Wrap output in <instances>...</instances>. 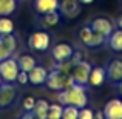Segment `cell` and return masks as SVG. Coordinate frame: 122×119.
Masks as SVG:
<instances>
[{
	"label": "cell",
	"instance_id": "d590c367",
	"mask_svg": "<svg viewBox=\"0 0 122 119\" xmlns=\"http://www.w3.org/2000/svg\"><path fill=\"white\" fill-rule=\"evenodd\" d=\"M117 87H119V90H121V94H122V82H121V83H117Z\"/></svg>",
	"mask_w": 122,
	"mask_h": 119
},
{
	"label": "cell",
	"instance_id": "d6986e66",
	"mask_svg": "<svg viewBox=\"0 0 122 119\" xmlns=\"http://www.w3.org/2000/svg\"><path fill=\"white\" fill-rule=\"evenodd\" d=\"M17 8L15 0H0V17L2 16H11Z\"/></svg>",
	"mask_w": 122,
	"mask_h": 119
},
{
	"label": "cell",
	"instance_id": "3957f363",
	"mask_svg": "<svg viewBox=\"0 0 122 119\" xmlns=\"http://www.w3.org/2000/svg\"><path fill=\"white\" fill-rule=\"evenodd\" d=\"M19 71H20V68H19V63L14 57L9 56L0 62V74H2L3 82H15Z\"/></svg>",
	"mask_w": 122,
	"mask_h": 119
},
{
	"label": "cell",
	"instance_id": "d6a6232c",
	"mask_svg": "<svg viewBox=\"0 0 122 119\" xmlns=\"http://www.w3.org/2000/svg\"><path fill=\"white\" fill-rule=\"evenodd\" d=\"M94 119H105V116H104V111H96L94 113Z\"/></svg>",
	"mask_w": 122,
	"mask_h": 119
},
{
	"label": "cell",
	"instance_id": "30bf717a",
	"mask_svg": "<svg viewBox=\"0 0 122 119\" xmlns=\"http://www.w3.org/2000/svg\"><path fill=\"white\" fill-rule=\"evenodd\" d=\"M60 5V0H34L33 8L37 14H46V12L57 11Z\"/></svg>",
	"mask_w": 122,
	"mask_h": 119
},
{
	"label": "cell",
	"instance_id": "4dcf8cb0",
	"mask_svg": "<svg viewBox=\"0 0 122 119\" xmlns=\"http://www.w3.org/2000/svg\"><path fill=\"white\" fill-rule=\"evenodd\" d=\"M73 62V65H76V63H79L82 60V54H81V51H74L73 53V56H71V59H70Z\"/></svg>",
	"mask_w": 122,
	"mask_h": 119
},
{
	"label": "cell",
	"instance_id": "e0dca14e",
	"mask_svg": "<svg viewBox=\"0 0 122 119\" xmlns=\"http://www.w3.org/2000/svg\"><path fill=\"white\" fill-rule=\"evenodd\" d=\"M48 108H50V104L45 99H39L36 101V105L33 108V113L37 119H46L48 118Z\"/></svg>",
	"mask_w": 122,
	"mask_h": 119
},
{
	"label": "cell",
	"instance_id": "8d00e7d4",
	"mask_svg": "<svg viewBox=\"0 0 122 119\" xmlns=\"http://www.w3.org/2000/svg\"><path fill=\"white\" fill-rule=\"evenodd\" d=\"M3 82V79H2V74H0V83H2Z\"/></svg>",
	"mask_w": 122,
	"mask_h": 119
},
{
	"label": "cell",
	"instance_id": "7a4b0ae2",
	"mask_svg": "<svg viewBox=\"0 0 122 119\" xmlns=\"http://www.w3.org/2000/svg\"><path fill=\"white\" fill-rule=\"evenodd\" d=\"M45 85L50 90H54V91H60V90H66L71 85H74V79H73L71 73L70 74H65V73L59 71V70H53V71L48 73V78Z\"/></svg>",
	"mask_w": 122,
	"mask_h": 119
},
{
	"label": "cell",
	"instance_id": "f1b7e54d",
	"mask_svg": "<svg viewBox=\"0 0 122 119\" xmlns=\"http://www.w3.org/2000/svg\"><path fill=\"white\" fill-rule=\"evenodd\" d=\"M23 108H25V111H33V108H34V105H36V99L33 98V96H28V98H25L23 99Z\"/></svg>",
	"mask_w": 122,
	"mask_h": 119
},
{
	"label": "cell",
	"instance_id": "1f68e13d",
	"mask_svg": "<svg viewBox=\"0 0 122 119\" xmlns=\"http://www.w3.org/2000/svg\"><path fill=\"white\" fill-rule=\"evenodd\" d=\"M22 119H37L36 116H34V113L33 111H26V113L22 116Z\"/></svg>",
	"mask_w": 122,
	"mask_h": 119
},
{
	"label": "cell",
	"instance_id": "44dd1931",
	"mask_svg": "<svg viewBox=\"0 0 122 119\" xmlns=\"http://www.w3.org/2000/svg\"><path fill=\"white\" fill-rule=\"evenodd\" d=\"M108 39L105 36H102V34H99V33H96V31H93V34H91V37L88 39V42L85 43V47H88V48H97V47H102V45L105 43Z\"/></svg>",
	"mask_w": 122,
	"mask_h": 119
},
{
	"label": "cell",
	"instance_id": "e575fe53",
	"mask_svg": "<svg viewBox=\"0 0 122 119\" xmlns=\"http://www.w3.org/2000/svg\"><path fill=\"white\" fill-rule=\"evenodd\" d=\"M117 25H119V28L122 30V16H121L119 19H117Z\"/></svg>",
	"mask_w": 122,
	"mask_h": 119
},
{
	"label": "cell",
	"instance_id": "7402d4cb",
	"mask_svg": "<svg viewBox=\"0 0 122 119\" xmlns=\"http://www.w3.org/2000/svg\"><path fill=\"white\" fill-rule=\"evenodd\" d=\"M62 113H63V105L62 104H50L46 119H62Z\"/></svg>",
	"mask_w": 122,
	"mask_h": 119
},
{
	"label": "cell",
	"instance_id": "836d02e7",
	"mask_svg": "<svg viewBox=\"0 0 122 119\" xmlns=\"http://www.w3.org/2000/svg\"><path fill=\"white\" fill-rule=\"evenodd\" d=\"M79 2H81L82 5H91V3L94 2V0H79Z\"/></svg>",
	"mask_w": 122,
	"mask_h": 119
},
{
	"label": "cell",
	"instance_id": "8992f818",
	"mask_svg": "<svg viewBox=\"0 0 122 119\" xmlns=\"http://www.w3.org/2000/svg\"><path fill=\"white\" fill-rule=\"evenodd\" d=\"M28 45L34 51H46L50 48V34L45 31H36L30 36Z\"/></svg>",
	"mask_w": 122,
	"mask_h": 119
},
{
	"label": "cell",
	"instance_id": "cb8c5ba5",
	"mask_svg": "<svg viewBox=\"0 0 122 119\" xmlns=\"http://www.w3.org/2000/svg\"><path fill=\"white\" fill-rule=\"evenodd\" d=\"M3 42H5V45L8 47V50L11 51V53H14L15 50H17V40H15V37L12 36V34H5V36H2Z\"/></svg>",
	"mask_w": 122,
	"mask_h": 119
},
{
	"label": "cell",
	"instance_id": "603a6c76",
	"mask_svg": "<svg viewBox=\"0 0 122 119\" xmlns=\"http://www.w3.org/2000/svg\"><path fill=\"white\" fill-rule=\"evenodd\" d=\"M79 118V108L74 105H63L62 119H77Z\"/></svg>",
	"mask_w": 122,
	"mask_h": 119
},
{
	"label": "cell",
	"instance_id": "52a82bcc",
	"mask_svg": "<svg viewBox=\"0 0 122 119\" xmlns=\"http://www.w3.org/2000/svg\"><path fill=\"white\" fill-rule=\"evenodd\" d=\"M81 5L79 0H60L59 12L66 19H74L81 14Z\"/></svg>",
	"mask_w": 122,
	"mask_h": 119
},
{
	"label": "cell",
	"instance_id": "4fadbf2b",
	"mask_svg": "<svg viewBox=\"0 0 122 119\" xmlns=\"http://www.w3.org/2000/svg\"><path fill=\"white\" fill-rule=\"evenodd\" d=\"M48 78V70L45 67L36 65L31 71H28V79L33 85H43Z\"/></svg>",
	"mask_w": 122,
	"mask_h": 119
},
{
	"label": "cell",
	"instance_id": "4316f807",
	"mask_svg": "<svg viewBox=\"0 0 122 119\" xmlns=\"http://www.w3.org/2000/svg\"><path fill=\"white\" fill-rule=\"evenodd\" d=\"M77 119H94V111L88 107L79 108V118Z\"/></svg>",
	"mask_w": 122,
	"mask_h": 119
},
{
	"label": "cell",
	"instance_id": "7c38bea8",
	"mask_svg": "<svg viewBox=\"0 0 122 119\" xmlns=\"http://www.w3.org/2000/svg\"><path fill=\"white\" fill-rule=\"evenodd\" d=\"M90 26L93 28V31H96V33L105 36L107 39H108V36L113 33V25H111V22L108 20V19H105V17L94 19V20L91 22V25H90Z\"/></svg>",
	"mask_w": 122,
	"mask_h": 119
},
{
	"label": "cell",
	"instance_id": "6da1fadb",
	"mask_svg": "<svg viewBox=\"0 0 122 119\" xmlns=\"http://www.w3.org/2000/svg\"><path fill=\"white\" fill-rule=\"evenodd\" d=\"M57 99L62 105H74L77 108H83L88 104L85 85H79V83H74L66 90H60Z\"/></svg>",
	"mask_w": 122,
	"mask_h": 119
},
{
	"label": "cell",
	"instance_id": "9a60e30c",
	"mask_svg": "<svg viewBox=\"0 0 122 119\" xmlns=\"http://www.w3.org/2000/svg\"><path fill=\"white\" fill-rule=\"evenodd\" d=\"M59 22H60V12H59V9H57V11H53V12L42 14V19H40V25L43 28H53V26H56Z\"/></svg>",
	"mask_w": 122,
	"mask_h": 119
},
{
	"label": "cell",
	"instance_id": "277c9868",
	"mask_svg": "<svg viewBox=\"0 0 122 119\" xmlns=\"http://www.w3.org/2000/svg\"><path fill=\"white\" fill-rule=\"evenodd\" d=\"M91 63L86 60H81L79 63H76L71 70V76L74 79V83L79 85H86L90 79V73H91Z\"/></svg>",
	"mask_w": 122,
	"mask_h": 119
},
{
	"label": "cell",
	"instance_id": "484cf974",
	"mask_svg": "<svg viewBox=\"0 0 122 119\" xmlns=\"http://www.w3.org/2000/svg\"><path fill=\"white\" fill-rule=\"evenodd\" d=\"M73 62L71 60H63V62H59V65L56 67L59 71H62V73H65V74H70L71 73V70H73Z\"/></svg>",
	"mask_w": 122,
	"mask_h": 119
},
{
	"label": "cell",
	"instance_id": "9c48e42d",
	"mask_svg": "<svg viewBox=\"0 0 122 119\" xmlns=\"http://www.w3.org/2000/svg\"><path fill=\"white\" fill-rule=\"evenodd\" d=\"M105 119H122V99H111L104 107Z\"/></svg>",
	"mask_w": 122,
	"mask_h": 119
},
{
	"label": "cell",
	"instance_id": "d4e9b609",
	"mask_svg": "<svg viewBox=\"0 0 122 119\" xmlns=\"http://www.w3.org/2000/svg\"><path fill=\"white\" fill-rule=\"evenodd\" d=\"M91 34H93V28L91 26H83V28H81V31H79V37H81V40L83 42V45L88 42V39L91 37Z\"/></svg>",
	"mask_w": 122,
	"mask_h": 119
},
{
	"label": "cell",
	"instance_id": "ac0fdd59",
	"mask_svg": "<svg viewBox=\"0 0 122 119\" xmlns=\"http://www.w3.org/2000/svg\"><path fill=\"white\" fill-rule=\"evenodd\" d=\"M17 63H19V68H20L22 71H26V73L31 71V70L37 65L36 59H34L33 56H30V54H23V56H20L17 59Z\"/></svg>",
	"mask_w": 122,
	"mask_h": 119
},
{
	"label": "cell",
	"instance_id": "83f0119b",
	"mask_svg": "<svg viewBox=\"0 0 122 119\" xmlns=\"http://www.w3.org/2000/svg\"><path fill=\"white\" fill-rule=\"evenodd\" d=\"M11 54H12V53L8 50V47L5 45V42H3V39H2V36H0V62H2L3 59H6V57H9Z\"/></svg>",
	"mask_w": 122,
	"mask_h": 119
},
{
	"label": "cell",
	"instance_id": "5b68a950",
	"mask_svg": "<svg viewBox=\"0 0 122 119\" xmlns=\"http://www.w3.org/2000/svg\"><path fill=\"white\" fill-rule=\"evenodd\" d=\"M17 99V90L11 82L0 83V108H8Z\"/></svg>",
	"mask_w": 122,
	"mask_h": 119
},
{
	"label": "cell",
	"instance_id": "5bb4252c",
	"mask_svg": "<svg viewBox=\"0 0 122 119\" xmlns=\"http://www.w3.org/2000/svg\"><path fill=\"white\" fill-rule=\"evenodd\" d=\"M105 79H107V70L104 67H94V68H91V73H90L88 83L93 87H99L105 82Z\"/></svg>",
	"mask_w": 122,
	"mask_h": 119
},
{
	"label": "cell",
	"instance_id": "2e32d148",
	"mask_svg": "<svg viewBox=\"0 0 122 119\" xmlns=\"http://www.w3.org/2000/svg\"><path fill=\"white\" fill-rule=\"evenodd\" d=\"M108 45L113 51L121 53L122 51V30H113V33L108 36Z\"/></svg>",
	"mask_w": 122,
	"mask_h": 119
},
{
	"label": "cell",
	"instance_id": "f546056e",
	"mask_svg": "<svg viewBox=\"0 0 122 119\" xmlns=\"http://www.w3.org/2000/svg\"><path fill=\"white\" fill-rule=\"evenodd\" d=\"M15 82H19L20 85H25L26 82H30V79H28V73L26 71H19V74H17V79H15Z\"/></svg>",
	"mask_w": 122,
	"mask_h": 119
},
{
	"label": "cell",
	"instance_id": "8fae6325",
	"mask_svg": "<svg viewBox=\"0 0 122 119\" xmlns=\"http://www.w3.org/2000/svg\"><path fill=\"white\" fill-rule=\"evenodd\" d=\"M74 53L71 45L68 43H57L56 47L53 48V57L56 62H63V60H70Z\"/></svg>",
	"mask_w": 122,
	"mask_h": 119
},
{
	"label": "cell",
	"instance_id": "ffe728a7",
	"mask_svg": "<svg viewBox=\"0 0 122 119\" xmlns=\"http://www.w3.org/2000/svg\"><path fill=\"white\" fill-rule=\"evenodd\" d=\"M12 33H14V22L6 16H2L0 17V36L12 34Z\"/></svg>",
	"mask_w": 122,
	"mask_h": 119
},
{
	"label": "cell",
	"instance_id": "ba28073f",
	"mask_svg": "<svg viewBox=\"0 0 122 119\" xmlns=\"http://www.w3.org/2000/svg\"><path fill=\"white\" fill-rule=\"evenodd\" d=\"M107 79L110 83L117 85L122 82V60L113 59L107 67Z\"/></svg>",
	"mask_w": 122,
	"mask_h": 119
}]
</instances>
